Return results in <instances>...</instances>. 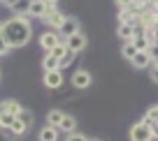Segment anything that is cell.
<instances>
[{
	"mask_svg": "<svg viewBox=\"0 0 158 141\" xmlns=\"http://www.w3.org/2000/svg\"><path fill=\"white\" fill-rule=\"evenodd\" d=\"M5 102H7V111H12L14 116H16V113L21 111V109H23V107H21L19 102H16V100H5Z\"/></svg>",
	"mask_w": 158,
	"mask_h": 141,
	"instance_id": "obj_24",
	"label": "cell"
},
{
	"mask_svg": "<svg viewBox=\"0 0 158 141\" xmlns=\"http://www.w3.org/2000/svg\"><path fill=\"white\" fill-rule=\"evenodd\" d=\"M40 141H58V127L47 125L40 130Z\"/></svg>",
	"mask_w": 158,
	"mask_h": 141,
	"instance_id": "obj_12",
	"label": "cell"
},
{
	"mask_svg": "<svg viewBox=\"0 0 158 141\" xmlns=\"http://www.w3.org/2000/svg\"><path fill=\"white\" fill-rule=\"evenodd\" d=\"M72 86L79 88V90L89 88L91 86V72H86V69H77V72L72 74Z\"/></svg>",
	"mask_w": 158,
	"mask_h": 141,
	"instance_id": "obj_7",
	"label": "cell"
},
{
	"mask_svg": "<svg viewBox=\"0 0 158 141\" xmlns=\"http://www.w3.org/2000/svg\"><path fill=\"white\" fill-rule=\"evenodd\" d=\"M63 116H65V113L60 111V109H51V111L47 113V125L58 127V125H60V120H63Z\"/></svg>",
	"mask_w": 158,
	"mask_h": 141,
	"instance_id": "obj_16",
	"label": "cell"
},
{
	"mask_svg": "<svg viewBox=\"0 0 158 141\" xmlns=\"http://www.w3.org/2000/svg\"><path fill=\"white\" fill-rule=\"evenodd\" d=\"M65 51H68V46H65V42H60L58 46H54V51H49V53H54L56 58H60V56H63Z\"/></svg>",
	"mask_w": 158,
	"mask_h": 141,
	"instance_id": "obj_25",
	"label": "cell"
},
{
	"mask_svg": "<svg viewBox=\"0 0 158 141\" xmlns=\"http://www.w3.org/2000/svg\"><path fill=\"white\" fill-rule=\"evenodd\" d=\"M128 136H130V141H153V132H151V125H149V123H144V120L135 123V125L130 127Z\"/></svg>",
	"mask_w": 158,
	"mask_h": 141,
	"instance_id": "obj_2",
	"label": "cell"
},
{
	"mask_svg": "<svg viewBox=\"0 0 158 141\" xmlns=\"http://www.w3.org/2000/svg\"><path fill=\"white\" fill-rule=\"evenodd\" d=\"M86 44H89V39H86V35L79 30V33L70 35L68 39H65V46H68L70 51H74V53H81V51L86 49Z\"/></svg>",
	"mask_w": 158,
	"mask_h": 141,
	"instance_id": "obj_3",
	"label": "cell"
},
{
	"mask_svg": "<svg viewBox=\"0 0 158 141\" xmlns=\"http://www.w3.org/2000/svg\"><path fill=\"white\" fill-rule=\"evenodd\" d=\"M121 53H123L126 60H133V56L137 53V49H135V44H133V42H126V44H123V49H121Z\"/></svg>",
	"mask_w": 158,
	"mask_h": 141,
	"instance_id": "obj_20",
	"label": "cell"
},
{
	"mask_svg": "<svg viewBox=\"0 0 158 141\" xmlns=\"http://www.w3.org/2000/svg\"><path fill=\"white\" fill-rule=\"evenodd\" d=\"M42 83H44L49 90H56V88H60V86H63V69L44 72V76H42Z\"/></svg>",
	"mask_w": 158,
	"mask_h": 141,
	"instance_id": "obj_4",
	"label": "cell"
},
{
	"mask_svg": "<svg viewBox=\"0 0 158 141\" xmlns=\"http://www.w3.org/2000/svg\"><path fill=\"white\" fill-rule=\"evenodd\" d=\"M28 7H30V0H19V2L12 7V12H14L16 16H28Z\"/></svg>",
	"mask_w": 158,
	"mask_h": 141,
	"instance_id": "obj_18",
	"label": "cell"
},
{
	"mask_svg": "<svg viewBox=\"0 0 158 141\" xmlns=\"http://www.w3.org/2000/svg\"><path fill=\"white\" fill-rule=\"evenodd\" d=\"M47 10L49 7L42 2V0H30V7H28V19H44Z\"/></svg>",
	"mask_w": 158,
	"mask_h": 141,
	"instance_id": "obj_8",
	"label": "cell"
},
{
	"mask_svg": "<svg viewBox=\"0 0 158 141\" xmlns=\"http://www.w3.org/2000/svg\"><path fill=\"white\" fill-rule=\"evenodd\" d=\"M65 141H89V139H86L81 132H72V134H68V139H65Z\"/></svg>",
	"mask_w": 158,
	"mask_h": 141,
	"instance_id": "obj_27",
	"label": "cell"
},
{
	"mask_svg": "<svg viewBox=\"0 0 158 141\" xmlns=\"http://www.w3.org/2000/svg\"><path fill=\"white\" fill-rule=\"evenodd\" d=\"M65 19H68V16L60 14L56 7H49V10H47V16H44V23L49 25V28H56V30H58L60 25L65 23Z\"/></svg>",
	"mask_w": 158,
	"mask_h": 141,
	"instance_id": "obj_6",
	"label": "cell"
},
{
	"mask_svg": "<svg viewBox=\"0 0 158 141\" xmlns=\"http://www.w3.org/2000/svg\"><path fill=\"white\" fill-rule=\"evenodd\" d=\"M42 69H44V72H54V69H58V58H56L54 53H47L44 58H42Z\"/></svg>",
	"mask_w": 158,
	"mask_h": 141,
	"instance_id": "obj_15",
	"label": "cell"
},
{
	"mask_svg": "<svg viewBox=\"0 0 158 141\" xmlns=\"http://www.w3.org/2000/svg\"><path fill=\"white\" fill-rule=\"evenodd\" d=\"M16 118H19V120L23 123V125L28 127V130H30V127H33V120H35V116H33V113L28 111V109H21V111L16 113Z\"/></svg>",
	"mask_w": 158,
	"mask_h": 141,
	"instance_id": "obj_19",
	"label": "cell"
},
{
	"mask_svg": "<svg viewBox=\"0 0 158 141\" xmlns=\"http://www.w3.org/2000/svg\"><path fill=\"white\" fill-rule=\"evenodd\" d=\"M151 132H153V139H158V120L151 123Z\"/></svg>",
	"mask_w": 158,
	"mask_h": 141,
	"instance_id": "obj_32",
	"label": "cell"
},
{
	"mask_svg": "<svg viewBox=\"0 0 158 141\" xmlns=\"http://www.w3.org/2000/svg\"><path fill=\"white\" fill-rule=\"evenodd\" d=\"M149 76H151L153 83H158V60H151V65H149Z\"/></svg>",
	"mask_w": 158,
	"mask_h": 141,
	"instance_id": "obj_23",
	"label": "cell"
},
{
	"mask_svg": "<svg viewBox=\"0 0 158 141\" xmlns=\"http://www.w3.org/2000/svg\"><path fill=\"white\" fill-rule=\"evenodd\" d=\"M0 134L5 136V139H16V134L12 132V127H0Z\"/></svg>",
	"mask_w": 158,
	"mask_h": 141,
	"instance_id": "obj_28",
	"label": "cell"
},
{
	"mask_svg": "<svg viewBox=\"0 0 158 141\" xmlns=\"http://www.w3.org/2000/svg\"><path fill=\"white\" fill-rule=\"evenodd\" d=\"M42 2H44L47 7H56V2H58V0H42Z\"/></svg>",
	"mask_w": 158,
	"mask_h": 141,
	"instance_id": "obj_33",
	"label": "cell"
},
{
	"mask_svg": "<svg viewBox=\"0 0 158 141\" xmlns=\"http://www.w3.org/2000/svg\"><path fill=\"white\" fill-rule=\"evenodd\" d=\"M147 51H149V56H151V60H158V44H151Z\"/></svg>",
	"mask_w": 158,
	"mask_h": 141,
	"instance_id": "obj_29",
	"label": "cell"
},
{
	"mask_svg": "<svg viewBox=\"0 0 158 141\" xmlns=\"http://www.w3.org/2000/svg\"><path fill=\"white\" fill-rule=\"evenodd\" d=\"M56 33H58V37H60V39H68L70 35L79 33V23H77L74 19H70V16H68V19H65V23L60 25V28L56 30Z\"/></svg>",
	"mask_w": 158,
	"mask_h": 141,
	"instance_id": "obj_9",
	"label": "cell"
},
{
	"mask_svg": "<svg viewBox=\"0 0 158 141\" xmlns=\"http://www.w3.org/2000/svg\"><path fill=\"white\" fill-rule=\"evenodd\" d=\"M16 2H19V0H0V5L10 7V10H12V7H14V5H16Z\"/></svg>",
	"mask_w": 158,
	"mask_h": 141,
	"instance_id": "obj_31",
	"label": "cell"
},
{
	"mask_svg": "<svg viewBox=\"0 0 158 141\" xmlns=\"http://www.w3.org/2000/svg\"><path fill=\"white\" fill-rule=\"evenodd\" d=\"M74 58H77V53L68 49V51H65V53L58 58V69H65V67H70V65L74 63Z\"/></svg>",
	"mask_w": 158,
	"mask_h": 141,
	"instance_id": "obj_17",
	"label": "cell"
},
{
	"mask_svg": "<svg viewBox=\"0 0 158 141\" xmlns=\"http://www.w3.org/2000/svg\"><path fill=\"white\" fill-rule=\"evenodd\" d=\"M16 120V116L12 111H7V102H0V127H12V123Z\"/></svg>",
	"mask_w": 158,
	"mask_h": 141,
	"instance_id": "obj_11",
	"label": "cell"
},
{
	"mask_svg": "<svg viewBox=\"0 0 158 141\" xmlns=\"http://www.w3.org/2000/svg\"><path fill=\"white\" fill-rule=\"evenodd\" d=\"M149 5H151L153 10H156V7H158V0H149Z\"/></svg>",
	"mask_w": 158,
	"mask_h": 141,
	"instance_id": "obj_34",
	"label": "cell"
},
{
	"mask_svg": "<svg viewBox=\"0 0 158 141\" xmlns=\"http://www.w3.org/2000/svg\"><path fill=\"white\" fill-rule=\"evenodd\" d=\"M135 0H116V5H118V10H121V7H128V5H133Z\"/></svg>",
	"mask_w": 158,
	"mask_h": 141,
	"instance_id": "obj_30",
	"label": "cell"
},
{
	"mask_svg": "<svg viewBox=\"0 0 158 141\" xmlns=\"http://www.w3.org/2000/svg\"><path fill=\"white\" fill-rule=\"evenodd\" d=\"M60 44V37H58V33H54V30H47V33H42L40 35V46L49 53V51H54V46H58Z\"/></svg>",
	"mask_w": 158,
	"mask_h": 141,
	"instance_id": "obj_5",
	"label": "cell"
},
{
	"mask_svg": "<svg viewBox=\"0 0 158 141\" xmlns=\"http://www.w3.org/2000/svg\"><path fill=\"white\" fill-rule=\"evenodd\" d=\"M2 37L10 49H19L26 46L33 37V25H30L28 16H12L2 23Z\"/></svg>",
	"mask_w": 158,
	"mask_h": 141,
	"instance_id": "obj_1",
	"label": "cell"
},
{
	"mask_svg": "<svg viewBox=\"0 0 158 141\" xmlns=\"http://www.w3.org/2000/svg\"><path fill=\"white\" fill-rule=\"evenodd\" d=\"M130 63H133L135 69H149V65H151V56H149V51H137Z\"/></svg>",
	"mask_w": 158,
	"mask_h": 141,
	"instance_id": "obj_10",
	"label": "cell"
},
{
	"mask_svg": "<svg viewBox=\"0 0 158 141\" xmlns=\"http://www.w3.org/2000/svg\"><path fill=\"white\" fill-rule=\"evenodd\" d=\"M12 132H14V134H16V136H21V134H26V132H28V127H26V125H23V123H21V120H19V118H16V120H14V123H12Z\"/></svg>",
	"mask_w": 158,
	"mask_h": 141,
	"instance_id": "obj_22",
	"label": "cell"
},
{
	"mask_svg": "<svg viewBox=\"0 0 158 141\" xmlns=\"http://www.w3.org/2000/svg\"><path fill=\"white\" fill-rule=\"evenodd\" d=\"M10 51V46L5 44V37H2V23H0V56H5Z\"/></svg>",
	"mask_w": 158,
	"mask_h": 141,
	"instance_id": "obj_26",
	"label": "cell"
},
{
	"mask_svg": "<svg viewBox=\"0 0 158 141\" xmlns=\"http://www.w3.org/2000/svg\"><path fill=\"white\" fill-rule=\"evenodd\" d=\"M118 37L126 42H133L135 37V23H118Z\"/></svg>",
	"mask_w": 158,
	"mask_h": 141,
	"instance_id": "obj_13",
	"label": "cell"
},
{
	"mask_svg": "<svg viewBox=\"0 0 158 141\" xmlns=\"http://www.w3.org/2000/svg\"><path fill=\"white\" fill-rule=\"evenodd\" d=\"M74 127H77V120H74L72 116H68V113H65L63 120H60V125H58V130H60V132H65V134H72Z\"/></svg>",
	"mask_w": 158,
	"mask_h": 141,
	"instance_id": "obj_14",
	"label": "cell"
},
{
	"mask_svg": "<svg viewBox=\"0 0 158 141\" xmlns=\"http://www.w3.org/2000/svg\"><path fill=\"white\" fill-rule=\"evenodd\" d=\"M156 120H158V104H156V107H151L147 113H144V123L151 125V123H156Z\"/></svg>",
	"mask_w": 158,
	"mask_h": 141,
	"instance_id": "obj_21",
	"label": "cell"
},
{
	"mask_svg": "<svg viewBox=\"0 0 158 141\" xmlns=\"http://www.w3.org/2000/svg\"><path fill=\"white\" fill-rule=\"evenodd\" d=\"M89 141H102V139H89Z\"/></svg>",
	"mask_w": 158,
	"mask_h": 141,
	"instance_id": "obj_35",
	"label": "cell"
}]
</instances>
